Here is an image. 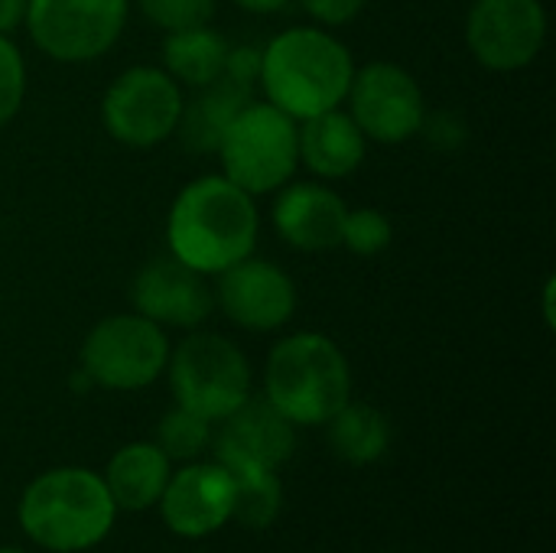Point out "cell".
<instances>
[{
	"mask_svg": "<svg viewBox=\"0 0 556 553\" xmlns=\"http://www.w3.org/2000/svg\"><path fill=\"white\" fill-rule=\"evenodd\" d=\"M352 75L355 62L339 36L319 26H293L261 49L257 85L274 108L293 121H306L342 108Z\"/></svg>",
	"mask_w": 556,
	"mask_h": 553,
	"instance_id": "2",
	"label": "cell"
},
{
	"mask_svg": "<svg viewBox=\"0 0 556 553\" xmlns=\"http://www.w3.org/2000/svg\"><path fill=\"white\" fill-rule=\"evenodd\" d=\"M182 88L160 65H130L101 98V124L111 140L150 150L176 134L182 114Z\"/></svg>",
	"mask_w": 556,
	"mask_h": 553,
	"instance_id": "8",
	"label": "cell"
},
{
	"mask_svg": "<svg viewBox=\"0 0 556 553\" xmlns=\"http://www.w3.org/2000/svg\"><path fill=\"white\" fill-rule=\"evenodd\" d=\"M29 0H0V36H13L26 23Z\"/></svg>",
	"mask_w": 556,
	"mask_h": 553,
	"instance_id": "30",
	"label": "cell"
},
{
	"mask_svg": "<svg viewBox=\"0 0 556 553\" xmlns=\"http://www.w3.org/2000/svg\"><path fill=\"white\" fill-rule=\"evenodd\" d=\"M26 98V62L10 36H0V127L10 124Z\"/></svg>",
	"mask_w": 556,
	"mask_h": 553,
	"instance_id": "26",
	"label": "cell"
},
{
	"mask_svg": "<svg viewBox=\"0 0 556 553\" xmlns=\"http://www.w3.org/2000/svg\"><path fill=\"white\" fill-rule=\"evenodd\" d=\"M212 433L215 463L228 473H280L296 450V427L267 401H244L235 414L218 420Z\"/></svg>",
	"mask_w": 556,
	"mask_h": 553,
	"instance_id": "13",
	"label": "cell"
},
{
	"mask_svg": "<svg viewBox=\"0 0 556 553\" xmlns=\"http://www.w3.org/2000/svg\"><path fill=\"white\" fill-rule=\"evenodd\" d=\"M215 153L222 160V176L248 196L277 192L300 166L296 121L270 101H251L228 124Z\"/></svg>",
	"mask_w": 556,
	"mask_h": 553,
	"instance_id": "5",
	"label": "cell"
},
{
	"mask_svg": "<svg viewBox=\"0 0 556 553\" xmlns=\"http://www.w3.org/2000/svg\"><path fill=\"white\" fill-rule=\"evenodd\" d=\"M547 42V10L541 0H472L466 46L492 72L528 68Z\"/></svg>",
	"mask_w": 556,
	"mask_h": 553,
	"instance_id": "11",
	"label": "cell"
},
{
	"mask_svg": "<svg viewBox=\"0 0 556 553\" xmlns=\"http://www.w3.org/2000/svg\"><path fill=\"white\" fill-rule=\"evenodd\" d=\"M394 241V225L381 209H352L345 212L342 225V244L362 257L381 254Z\"/></svg>",
	"mask_w": 556,
	"mask_h": 553,
	"instance_id": "24",
	"label": "cell"
},
{
	"mask_svg": "<svg viewBox=\"0 0 556 553\" xmlns=\"http://www.w3.org/2000/svg\"><path fill=\"white\" fill-rule=\"evenodd\" d=\"M81 372L104 391L150 388L169 362L166 329L140 313L104 316L81 342Z\"/></svg>",
	"mask_w": 556,
	"mask_h": 553,
	"instance_id": "7",
	"label": "cell"
},
{
	"mask_svg": "<svg viewBox=\"0 0 556 553\" xmlns=\"http://www.w3.org/2000/svg\"><path fill=\"white\" fill-rule=\"evenodd\" d=\"M235 482L222 463H186L160 495V515L176 538H208L231 521Z\"/></svg>",
	"mask_w": 556,
	"mask_h": 553,
	"instance_id": "15",
	"label": "cell"
},
{
	"mask_svg": "<svg viewBox=\"0 0 556 553\" xmlns=\"http://www.w3.org/2000/svg\"><path fill=\"white\" fill-rule=\"evenodd\" d=\"M166 460H179V463H192L199 460L208 447H212V420L186 411V407H173L160 417L156 424V440H153Z\"/></svg>",
	"mask_w": 556,
	"mask_h": 553,
	"instance_id": "23",
	"label": "cell"
},
{
	"mask_svg": "<svg viewBox=\"0 0 556 553\" xmlns=\"http://www.w3.org/2000/svg\"><path fill=\"white\" fill-rule=\"evenodd\" d=\"M137 3L147 23L163 33L195 29L212 23L215 16V0H137Z\"/></svg>",
	"mask_w": 556,
	"mask_h": 553,
	"instance_id": "25",
	"label": "cell"
},
{
	"mask_svg": "<svg viewBox=\"0 0 556 553\" xmlns=\"http://www.w3.org/2000/svg\"><path fill=\"white\" fill-rule=\"evenodd\" d=\"M117 505L104 479L91 469L62 466L36 476L20 495L23 535L49 553H81L98 548L114 528Z\"/></svg>",
	"mask_w": 556,
	"mask_h": 553,
	"instance_id": "3",
	"label": "cell"
},
{
	"mask_svg": "<svg viewBox=\"0 0 556 553\" xmlns=\"http://www.w3.org/2000/svg\"><path fill=\"white\" fill-rule=\"evenodd\" d=\"M0 553H26V551H20V548H0Z\"/></svg>",
	"mask_w": 556,
	"mask_h": 553,
	"instance_id": "33",
	"label": "cell"
},
{
	"mask_svg": "<svg viewBox=\"0 0 556 553\" xmlns=\"http://www.w3.org/2000/svg\"><path fill=\"white\" fill-rule=\"evenodd\" d=\"M169 388L179 407L218 424L251 398L244 352L218 332H192L169 349Z\"/></svg>",
	"mask_w": 556,
	"mask_h": 553,
	"instance_id": "6",
	"label": "cell"
},
{
	"mask_svg": "<svg viewBox=\"0 0 556 553\" xmlns=\"http://www.w3.org/2000/svg\"><path fill=\"white\" fill-rule=\"evenodd\" d=\"M349 205L323 183H287L277 189L274 228L296 251H332L342 244Z\"/></svg>",
	"mask_w": 556,
	"mask_h": 553,
	"instance_id": "16",
	"label": "cell"
},
{
	"mask_svg": "<svg viewBox=\"0 0 556 553\" xmlns=\"http://www.w3.org/2000/svg\"><path fill=\"white\" fill-rule=\"evenodd\" d=\"M261 215L254 196L212 173L179 189L166 218L169 254L205 277L254 254Z\"/></svg>",
	"mask_w": 556,
	"mask_h": 553,
	"instance_id": "1",
	"label": "cell"
},
{
	"mask_svg": "<svg viewBox=\"0 0 556 553\" xmlns=\"http://www.w3.org/2000/svg\"><path fill=\"white\" fill-rule=\"evenodd\" d=\"M231 3H238V7H241V10H248V13H261V16H267V13L283 10L290 0H231Z\"/></svg>",
	"mask_w": 556,
	"mask_h": 553,
	"instance_id": "31",
	"label": "cell"
},
{
	"mask_svg": "<svg viewBox=\"0 0 556 553\" xmlns=\"http://www.w3.org/2000/svg\"><path fill=\"white\" fill-rule=\"evenodd\" d=\"M228 39L212 29V23L195 26V29H179L166 33L163 39V68L189 88H205L215 78L225 75L228 62Z\"/></svg>",
	"mask_w": 556,
	"mask_h": 553,
	"instance_id": "20",
	"label": "cell"
},
{
	"mask_svg": "<svg viewBox=\"0 0 556 553\" xmlns=\"http://www.w3.org/2000/svg\"><path fill=\"white\" fill-rule=\"evenodd\" d=\"M329 447L349 466H371L391 447V424L371 404L349 401L329 424Z\"/></svg>",
	"mask_w": 556,
	"mask_h": 553,
	"instance_id": "21",
	"label": "cell"
},
{
	"mask_svg": "<svg viewBox=\"0 0 556 553\" xmlns=\"http://www.w3.org/2000/svg\"><path fill=\"white\" fill-rule=\"evenodd\" d=\"M134 313L147 316L156 326L195 329L215 310V290L205 274L192 271L173 254H160L147 261L130 284Z\"/></svg>",
	"mask_w": 556,
	"mask_h": 553,
	"instance_id": "14",
	"label": "cell"
},
{
	"mask_svg": "<svg viewBox=\"0 0 556 553\" xmlns=\"http://www.w3.org/2000/svg\"><path fill=\"white\" fill-rule=\"evenodd\" d=\"M349 114L375 143H407L420 134L427 98L420 81L397 62H368L349 85Z\"/></svg>",
	"mask_w": 556,
	"mask_h": 553,
	"instance_id": "10",
	"label": "cell"
},
{
	"mask_svg": "<svg viewBox=\"0 0 556 553\" xmlns=\"http://www.w3.org/2000/svg\"><path fill=\"white\" fill-rule=\"evenodd\" d=\"M554 297H556V277H547V284H544V323H547V329H554L556 326Z\"/></svg>",
	"mask_w": 556,
	"mask_h": 553,
	"instance_id": "32",
	"label": "cell"
},
{
	"mask_svg": "<svg viewBox=\"0 0 556 553\" xmlns=\"http://www.w3.org/2000/svg\"><path fill=\"white\" fill-rule=\"evenodd\" d=\"M173 463L156 443H127L121 447L104 469V486L121 512H147L160 502Z\"/></svg>",
	"mask_w": 556,
	"mask_h": 553,
	"instance_id": "18",
	"label": "cell"
},
{
	"mask_svg": "<svg viewBox=\"0 0 556 553\" xmlns=\"http://www.w3.org/2000/svg\"><path fill=\"white\" fill-rule=\"evenodd\" d=\"M231 521L244 528H267L283 508V489L277 473H231Z\"/></svg>",
	"mask_w": 556,
	"mask_h": 553,
	"instance_id": "22",
	"label": "cell"
},
{
	"mask_svg": "<svg viewBox=\"0 0 556 553\" xmlns=\"http://www.w3.org/2000/svg\"><path fill=\"white\" fill-rule=\"evenodd\" d=\"M264 401L293 427H323L352 401L349 359L323 332H293L267 355Z\"/></svg>",
	"mask_w": 556,
	"mask_h": 553,
	"instance_id": "4",
	"label": "cell"
},
{
	"mask_svg": "<svg viewBox=\"0 0 556 553\" xmlns=\"http://www.w3.org/2000/svg\"><path fill=\"white\" fill-rule=\"evenodd\" d=\"M215 303L235 326L248 332H274L296 313V284L283 267L248 254L218 274Z\"/></svg>",
	"mask_w": 556,
	"mask_h": 553,
	"instance_id": "12",
	"label": "cell"
},
{
	"mask_svg": "<svg viewBox=\"0 0 556 553\" xmlns=\"http://www.w3.org/2000/svg\"><path fill=\"white\" fill-rule=\"evenodd\" d=\"M130 0H29L23 26L42 55L81 65L121 39Z\"/></svg>",
	"mask_w": 556,
	"mask_h": 553,
	"instance_id": "9",
	"label": "cell"
},
{
	"mask_svg": "<svg viewBox=\"0 0 556 553\" xmlns=\"http://www.w3.org/2000/svg\"><path fill=\"white\" fill-rule=\"evenodd\" d=\"M225 75L254 88L261 78V49L257 46H235L228 49V62H225Z\"/></svg>",
	"mask_w": 556,
	"mask_h": 553,
	"instance_id": "29",
	"label": "cell"
},
{
	"mask_svg": "<svg viewBox=\"0 0 556 553\" xmlns=\"http://www.w3.org/2000/svg\"><path fill=\"white\" fill-rule=\"evenodd\" d=\"M199 95L192 101H182V114L176 124V134L182 140L186 150L192 153H215L222 134L228 130V124L238 117V111L244 104L254 101V88L222 75L205 88H195Z\"/></svg>",
	"mask_w": 556,
	"mask_h": 553,
	"instance_id": "19",
	"label": "cell"
},
{
	"mask_svg": "<svg viewBox=\"0 0 556 553\" xmlns=\"http://www.w3.org/2000/svg\"><path fill=\"white\" fill-rule=\"evenodd\" d=\"M296 147L300 163H306L309 173L319 179H345L365 163L368 137L358 130L349 111L332 108L306 117L303 127H296Z\"/></svg>",
	"mask_w": 556,
	"mask_h": 553,
	"instance_id": "17",
	"label": "cell"
},
{
	"mask_svg": "<svg viewBox=\"0 0 556 553\" xmlns=\"http://www.w3.org/2000/svg\"><path fill=\"white\" fill-rule=\"evenodd\" d=\"M300 3L323 26H345L368 7V0H300Z\"/></svg>",
	"mask_w": 556,
	"mask_h": 553,
	"instance_id": "28",
	"label": "cell"
},
{
	"mask_svg": "<svg viewBox=\"0 0 556 553\" xmlns=\"http://www.w3.org/2000/svg\"><path fill=\"white\" fill-rule=\"evenodd\" d=\"M420 134H424L437 150H459V147L466 143V137H469V127H466V121H463L459 114H453V111H437V114L427 111V117H424V124H420Z\"/></svg>",
	"mask_w": 556,
	"mask_h": 553,
	"instance_id": "27",
	"label": "cell"
}]
</instances>
